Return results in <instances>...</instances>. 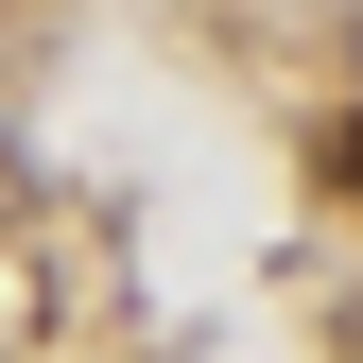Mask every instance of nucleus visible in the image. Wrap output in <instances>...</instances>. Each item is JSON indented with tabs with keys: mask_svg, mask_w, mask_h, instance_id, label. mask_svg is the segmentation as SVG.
Masks as SVG:
<instances>
[{
	"mask_svg": "<svg viewBox=\"0 0 363 363\" xmlns=\"http://www.w3.org/2000/svg\"><path fill=\"white\" fill-rule=\"evenodd\" d=\"M311 173H329V191H346V208H363V104H346V121H329V156H311Z\"/></svg>",
	"mask_w": 363,
	"mask_h": 363,
	"instance_id": "1",
	"label": "nucleus"
}]
</instances>
